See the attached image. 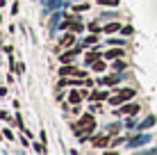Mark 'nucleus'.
Here are the masks:
<instances>
[{
	"mask_svg": "<svg viewBox=\"0 0 157 155\" xmlns=\"http://www.w3.org/2000/svg\"><path fill=\"white\" fill-rule=\"evenodd\" d=\"M98 5H109V7H116L118 0H98Z\"/></svg>",
	"mask_w": 157,
	"mask_h": 155,
	"instance_id": "obj_16",
	"label": "nucleus"
},
{
	"mask_svg": "<svg viewBox=\"0 0 157 155\" xmlns=\"http://www.w3.org/2000/svg\"><path fill=\"white\" fill-rule=\"evenodd\" d=\"M73 41H75V39H73V34H66V37L62 39V44H64V46H71Z\"/></svg>",
	"mask_w": 157,
	"mask_h": 155,
	"instance_id": "obj_17",
	"label": "nucleus"
},
{
	"mask_svg": "<svg viewBox=\"0 0 157 155\" xmlns=\"http://www.w3.org/2000/svg\"><path fill=\"white\" fill-rule=\"evenodd\" d=\"M91 98H94V100H105V98H109V94H107V91H94Z\"/></svg>",
	"mask_w": 157,
	"mask_h": 155,
	"instance_id": "obj_11",
	"label": "nucleus"
},
{
	"mask_svg": "<svg viewBox=\"0 0 157 155\" xmlns=\"http://www.w3.org/2000/svg\"><path fill=\"white\" fill-rule=\"evenodd\" d=\"M59 73H62V76H75V78H82V80L86 78V71H80V68H75V66H66V64L62 66Z\"/></svg>",
	"mask_w": 157,
	"mask_h": 155,
	"instance_id": "obj_3",
	"label": "nucleus"
},
{
	"mask_svg": "<svg viewBox=\"0 0 157 155\" xmlns=\"http://www.w3.org/2000/svg\"><path fill=\"white\" fill-rule=\"evenodd\" d=\"M146 141H148V135H139V137H132V139H130V146L137 148V146H144Z\"/></svg>",
	"mask_w": 157,
	"mask_h": 155,
	"instance_id": "obj_7",
	"label": "nucleus"
},
{
	"mask_svg": "<svg viewBox=\"0 0 157 155\" xmlns=\"http://www.w3.org/2000/svg\"><path fill=\"white\" fill-rule=\"evenodd\" d=\"M153 123H155V116H148V119H146V121H144V123L139 126V128H150Z\"/></svg>",
	"mask_w": 157,
	"mask_h": 155,
	"instance_id": "obj_14",
	"label": "nucleus"
},
{
	"mask_svg": "<svg viewBox=\"0 0 157 155\" xmlns=\"http://www.w3.org/2000/svg\"><path fill=\"white\" fill-rule=\"evenodd\" d=\"M25 71V64H16V73H23Z\"/></svg>",
	"mask_w": 157,
	"mask_h": 155,
	"instance_id": "obj_22",
	"label": "nucleus"
},
{
	"mask_svg": "<svg viewBox=\"0 0 157 155\" xmlns=\"http://www.w3.org/2000/svg\"><path fill=\"white\" fill-rule=\"evenodd\" d=\"M98 57H100V50L96 48V50H91L89 55H86V64H94L96 60H98Z\"/></svg>",
	"mask_w": 157,
	"mask_h": 155,
	"instance_id": "obj_10",
	"label": "nucleus"
},
{
	"mask_svg": "<svg viewBox=\"0 0 157 155\" xmlns=\"http://www.w3.org/2000/svg\"><path fill=\"white\" fill-rule=\"evenodd\" d=\"M121 32H123V34H125V37H130V34H132V28H130V25H125V28H121Z\"/></svg>",
	"mask_w": 157,
	"mask_h": 155,
	"instance_id": "obj_19",
	"label": "nucleus"
},
{
	"mask_svg": "<svg viewBox=\"0 0 157 155\" xmlns=\"http://www.w3.org/2000/svg\"><path fill=\"white\" fill-rule=\"evenodd\" d=\"M94 71H105V62H94Z\"/></svg>",
	"mask_w": 157,
	"mask_h": 155,
	"instance_id": "obj_15",
	"label": "nucleus"
},
{
	"mask_svg": "<svg viewBox=\"0 0 157 155\" xmlns=\"http://www.w3.org/2000/svg\"><path fill=\"white\" fill-rule=\"evenodd\" d=\"M94 126H96V119H94V116H91V114H82V116H80V121H78V128H75V135L84 139V137L94 130Z\"/></svg>",
	"mask_w": 157,
	"mask_h": 155,
	"instance_id": "obj_1",
	"label": "nucleus"
},
{
	"mask_svg": "<svg viewBox=\"0 0 157 155\" xmlns=\"http://www.w3.org/2000/svg\"><path fill=\"white\" fill-rule=\"evenodd\" d=\"M118 30H121V25H118V23H107L105 28H102V32H118Z\"/></svg>",
	"mask_w": 157,
	"mask_h": 155,
	"instance_id": "obj_12",
	"label": "nucleus"
},
{
	"mask_svg": "<svg viewBox=\"0 0 157 155\" xmlns=\"http://www.w3.org/2000/svg\"><path fill=\"white\" fill-rule=\"evenodd\" d=\"M105 57H107V60H118V57H123V48H121V46H118V48H112V50L105 52Z\"/></svg>",
	"mask_w": 157,
	"mask_h": 155,
	"instance_id": "obj_5",
	"label": "nucleus"
},
{
	"mask_svg": "<svg viewBox=\"0 0 157 155\" xmlns=\"http://www.w3.org/2000/svg\"><path fill=\"white\" fill-rule=\"evenodd\" d=\"M134 94H137V89H130V87L121 89V91L116 89V94H114V96H109V103H112V105H121V103H125V100H130Z\"/></svg>",
	"mask_w": 157,
	"mask_h": 155,
	"instance_id": "obj_2",
	"label": "nucleus"
},
{
	"mask_svg": "<svg viewBox=\"0 0 157 155\" xmlns=\"http://www.w3.org/2000/svg\"><path fill=\"white\" fill-rule=\"evenodd\" d=\"M123 68H125V62H118V60H116V62H114V71L118 73V71H123Z\"/></svg>",
	"mask_w": 157,
	"mask_h": 155,
	"instance_id": "obj_18",
	"label": "nucleus"
},
{
	"mask_svg": "<svg viewBox=\"0 0 157 155\" xmlns=\"http://www.w3.org/2000/svg\"><path fill=\"white\" fill-rule=\"evenodd\" d=\"M118 78H121V76L116 73V76H109V78H100L98 82H100V84H116V82H118Z\"/></svg>",
	"mask_w": 157,
	"mask_h": 155,
	"instance_id": "obj_9",
	"label": "nucleus"
},
{
	"mask_svg": "<svg viewBox=\"0 0 157 155\" xmlns=\"http://www.w3.org/2000/svg\"><path fill=\"white\" fill-rule=\"evenodd\" d=\"M86 7H89V5H86V2H80V5H75V12H84Z\"/></svg>",
	"mask_w": 157,
	"mask_h": 155,
	"instance_id": "obj_20",
	"label": "nucleus"
},
{
	"mask_svg": "<svg viewBox=\"0 0 157 155\" xmlns=\"http://www.w3.org/2000/svg\"><path fill=\"white\" fill-rule=\"evenodd\" d=\"M89 30H91V32H98V30H102V28H100V23H91Z\"/></svg>",
	"mask_w": 157,
	"mask_h": 155,
	"instance_id": "obj_21",
	"label": "nucleus"
},
{
	"mask_svg": "<svg viewBox=\"0 0 157 155\" xmlns=\"http://www.w3.org/2000/svg\"><path fill=\"white\" fill-rule=\"evenodd\" d=\"M82 96H84V91L80 94V91H71V96H68V103L71 105H78L80 100H82Z\"/></svg>",
	"mask_w": 157,
	"mask_h": 155,
	"instance_id": "obj_8",
	"label": "nucleus"
},
{
	"mask_svg": "<svg viewBox=\"0 0 157 155\" xmlns=\"http://www.w3.org/2000/svg\"><path fill=\"white\" fill-rule=\"evenodd\" d=\"M137 112H139V105L128 103V105H123V110H118V114H137Z\"/></svg>",
	"mask_w": 157,
	"mask_h": 155,
	"instance_id": "obj_6",
	"label": "nucleus"
},
{
	"mask_svg": "<svg viewBox=\"0 0 157 155\" xmlns=\"http://www.w3.org/2000/svg\"><path fill=\"white\" fill-rule=\"evenodd\" d=\"M96 41H98V37H96V34H91V37H86V39L82 41V46H91V44H96Z\"/></svg>",
	"mask_w": 157,
	"mask_h": 155,
	"instance_id": "obj_13",
	"label": "nucleus"
},
{
	"mask_svg": "<svg viewBox=\"0 0 157 155\" xmlns=\"http://www.w3.org/2000/svg\"><path fill=\"white\" fill-rule=\"evenodd\" d=\"M107 144H109L107 135H100V137H94V139H91V146H94V148H105Z\"/></svg>",
	"mask_w": 157,
	"mask_h": 155,
	"instance_id": "obj_4",
	"label": "nucleus"
}]
</instances>
